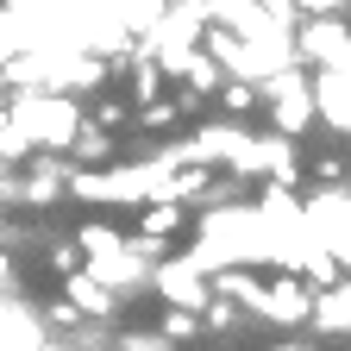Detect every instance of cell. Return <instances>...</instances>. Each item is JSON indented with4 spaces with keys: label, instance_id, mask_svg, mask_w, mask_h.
<instances>
[{
    "label": "cell",
    "instance_id": "6da1fadb",
    "mask_svg": "<svg viewBox=\"0 0 351 351\" xmlns=\"http://www.w3.org/2000/svg\"><path fill=\"white\" fill-rule=\"evenodd\" d=\"M207 25L232 32L270 75L295 69V25H301L295 0H207Z\"/></svg>",
    "mask_w": 351,
    "mask_h": 351
},
{
    "label": "cell",
    "instance_id": "7a4b0ae2",
    "mask_svg": "<svg viewBox=\"0 0 351 351\" xmlns=\"http://www.w3.org/2000/svg\"><path fill=\"white\" fill-rule=\"evenodd\" d=\"M82 119H88L82 101H63V95H13L7 101V125L25 132L32 151H51V157L69 151V138L82 132Z\"/></svg>",
    "mask_w": 351,
    "mask_h": 351
},
{
    "label": "cell",
    "instance_id": "3957f363",
    "mask_svg": "<svg viewBox=\"0 0 351 351\" xmlns=\"http://www.w3.org/2000/svg\"><path fill=\"white\" fill-rule=\"evenodd\" d=\"M257 101L270 107V132H276V138H289V145L301 138L307 125H314V95H307V69H282V75H270Z\"/></svg>",
    "mask_w": 351,
    "mask_h": 351
},
{
    "label": "cell",
    "instance_id": "277c9868",
    "mask_svg": "<svg viewBox=\"0 0 351 351\" xmlns=\"http://www.w3.org/2000/svg\"><path fill=\"white\" fill-rule=\"evenodd\" d=\"M345 38H351V19H339V13H307L295 25V69H307V75L339 69L345 63Z\"/></svg>",
    "mask_w": 351,
    "mask_h": 351
},
{
    "label": "cell",
    "instance_id": "5b68a950",
    "mask_svg": "<svg viewBox=\"0 0 351 351\" xmlns=\"http://www.w3.org/2000/svg\"><path fill=\"white\" fill-rule=\"evenodd\" d=\"M151 289L163 295V307H169V314H195V320H201V307L213 301L207 276L195 270L189 257H176V251H169V257L157 263V270H151Z\"/></svg>",
    "mask_w": 351,
    "mask_h": 351
},
{
    "label": "cell",
    "instance_id": "8992f818",
    "mask_svg": "<svg viewBox=\"0 0 351 351\" xmlns=\"http://www.w3.org/2000/svg\"><path fill=\"white\" fill-rule=\"evenodd\" d=\"M201 57L219 69V82H239V88H257V95H263V82H270V69H263L251 51H245V44L232 38V32H219V25H207L201 32Z\"/></svg>",
    "mask_w": 351,
    "mask_h": 351
},
{
    "label": "cell",
    "instance_id": "52a82bcc",
    "mask_svg": "<svg viewBox=\"0 0 351 351\" xmlns=\"http://www.w3.org/2000/svg\"><path fill=\"white\" fill-rule=\"evenodd\" d=\"M307 289L301 276H270L263 282V307H257V320H270V326H289V332H307Z\"/></svg>",
    "mask_w": 351,
    "mask_h": 351
},
{
    "label": "cell",
    "instance_id": "ba28073f",
    "mask_svg": "<svg viewBox=\"0 0 351 351\" xmlns=\"http://www.w3.org/2000/svg\"><path fill=\"white\" fill-rule=\"evenodd\" d=\"M19 176H25V207H51V201H63V195H69L75 163H69V157H51V151H38Z\"/></svg>",
    "mask_w": 351,
    "mask_h": 351
},
{
    "label": "cell",
    "instance_id": "9c48e42d",
    "mask_svg": "<svg viewBox=\"0 0 351 351\" xmlns=\"http://www.w3.org/2000/svg\"><path fill=\"white\" fill-rule=\"evenodd\" d=\"M51 339H44L38 326V307L25 295H0V351H44Z\"/></svg>",
    "mask_w": 351,
    "mask_h": 351
},
{
    "label": "cell",
    "instance_id": "30bf717a",
    "mask_svg": "<svg viewBox=\"0 0 351 351\" xmlns=\"http://www.w3.org/2000/svg\"><path fill=\"white\" fill-rule=\"evenodd\" d=\"M257 163H263V182L270 189H295L301 182V151L276 132H257Z\"/></svg>",
    "mask_w": 351,
    "mask_h": 351
},
{
    "label": "cell",
    "instance_id": "8fae6325",
    "mask_svg": "<svg viewBox=\"0 0 351 351\" xmlns=\"http://www.w3.org/2000/svg\"><path fill=\"white\" fill-rule=\"evenodd\" d=\"M314 307H307V332H351V276L339 289H320L307 295Z\"/></svg>",
    "mask_w": 351,
    "mask_h": 351
},
{
    "label": "cell",
    "instance_id": "7c38bea8",
    "mask_svg": "<svg viewBox=\"0 0 351 351\" xmlns=\"http://www.w3.org/2000/svg\"><path fill=\"white\" fill-rule=\"evenodd\" d=\"M63 301L75 307L82 320H95V326H107V320L119 314V301H113V295H107L101 282H88L82 270H75V276H63Z\"/></svg>",
    "mask_w": 351,
    "mask_h": 351
},
{
    "label": "cell",
    "instance_id": "4fadbf2b",
    "mask_svg": "<svg viewBox=\"0 0 351 351\" xmlns=\"http://www.w3.org/2000/svg\"><path fill=\"white\" fill-rule=\"evenodd\" d=\"M207 289H213L219 301H232L239 314H257V307H263V276H257V270H219Z\"/></svg>",
    "mask_w": 351,
    "mask_h": 351
},
{
    "label": "cell",
    "instance_id": "5bb4252c",
    "mask_svg": "<svg viewBox=\"0 0 351 351\" xmlns=\"http://www.w3.org/2000/svg\"><path fill=\"white\" fill-rule=\"evenodd\" d=\"M75 169H101L107 157H113V138H107V132H95V125H88L82 119V132H75V138H69V151H63Z\"/></svg>",
    "mask_w": 351,
    "mask_h": 351
},
{
    "label": "cell",
    "instance_id": "9a60e30c",
    "mask_svg": "<svg viewBox=\"0 0 351 351\" xmlns=\"http://www.w3.org/2000/svg\"><path fill=\"white\" fill-rule=\"evenodd\" d=\"M125 75H132V113H138V107H151V101H163V69L151 63V57H132L125 63Z\"/></svg>",
    "mask_w": 351,
    "mask_h": 351
},
{
    "label": "cell",
    "instance_id": "2e32d148",
    "mask_svg": "<svg viewBox=\"0 0 351 351\" xmlns=\"http://www.w3.org/2000/svg\"><path fill=\"white\" fill-rule=\"evenodd\" d=\"M176 75H182V88H189V95H201V101H207V95H219V69H213L201 51H189L182 63H176Z\"/></svg>",
    "mask_w": 351,
    "mask_h": 351
},
{
    "label": "cell",
    "instance_id": "e0dca14e",
    "mask_svg": "<svg viewBox=\"0 0 351 351\" xmlns=\"http://www.w3.org/2000/svg\"><path fill=\"white\" fill-rule=\"evenodd\" d=\"M176 226H189V219H182V207H145V219H138V239L169 245V232H176Z\"/></svg>",
    "mask_w": 351,
    "mask_h": 351
},
{
    "label": "cell",
    "instance_id": "ac0fdd59",
    "mask_svg": "<svg viewBox=\"0 0 351 351\" xmlns=\"http://www.w3.org/2000/svg\"><path fill=\"white\" fill-rule=\"evenodd\" d=\"M125 119H132V107H125L119 95H101V101H95V113H88V125H95V132H107V138H113Z\"/></svg>",
    "mask_w": 351,
    "mask_h": 351
},
{
    "label": "cell",
    "instance_id": "d6986e66",
    "mask_svg": "<svg viewBox=\"0 0 351 351\" xmlns=\"http://www.w3.org/2000/svg\"><path fill=\"white\" fill-rule=\"evenodd\" d=\"M63 351H113V326H95V320H82V326L63 339Z\"/></svg>",
    "mask_w": 351,
    "mask_h": 351
},
{
    "label": "cell",
    "instance_id": "ffe728a7",
    "mask_svg": "<svg viewBox=\"0 0 351 351\" xmlns=\"http://www.w3.org/2000/svg\"><path fill=\"white\" fill-rule=\"evenodd\" d=\"M239 320H245V314H239L232 301H219V295L201 307V332H239Z\"/></svg>",
    "mask_w": 351,
    "mask_h": 351
},
{
    "label": "cell",
    "instance_id": "44dd1931",
    "mask_svg": "<svg viewBox=\"0 0 351 351\" xmlns=\"http://www.w3.org/2000/svg\"><path fill=\"white\" fill-rule=\"evenodd\" d=\"M219 107H226V119L239 125V119H245L251 107H263V101H257V88H239V82H219Z\"/></svg>",
    "mask_w": 351,
    "mask_h": 351
},
{
    "label": "cell",
    "instance_id": "7402d4cb",
    "mask_svg": "<svg viewBox=\"0 0 351 351\" xmlns=\"http://www.w3.org/2000/svg\"><path fill=\"white\" fill-rule=\"evenodd\" d=\"M195 332H201L195 314H169V307H163V320H157V339H163V345H189Z\"/></svg>",
    "mask_w": 351,
    "mask_h": 351
},
{
    "label": "cell",
    "instance_id": "603a6c76",
    "mask_svg": "<svg viewBox=\"0 0 351 351\" xmlns=\"http://www.w3.org/2000/svg\"><path fill=\"white\" fill-rule=\"evenodd\" d=\"M113 351H169V345L157 339V326H132V332L113 326Z\"/></svg>",
    "mask_w": 351,
    "mask_h": 351
},
{
    "label": "cell",
    "instance_id": "cb8c5ba5",
    "mask_svg": "<svg viewBox=\"0 0 351 351\" xmlns=\"http://www.w3.org/2000/svg\"><path fill=\"white\" fill-rule=\"evenodd\" d=\"M132 119H138L145 132H169V125H176V107H169V101H151V107H138Z\"/></svg>",
    "mask_w": 351,
    "mask_h": 351
},
{
    "label": "cell",
    "instance_id": "d4e9b609",
    "mask_svg": "<svg viewBox=\"0 0 351 351\" xmlns=\"http://www.w3.org/2000/svg\"><path fill=\"white\" fill-rule=\"evenodd\" d=\"M51 270H57V276H75V270H82L75 239H57V245H51Z\"/></svg>",
    "mask_w": 351,
    "mask_h": 351
},
{
    "label": "cell",
    "instance_id": "484cf974",
    "mask_svg": "<svg viewBox=\"0 0 351 351\" xmlns=\"http://www.w3.org/2000/svg\"><path fill=\"white\" fill-rule=\"evenodd\" d=\"M7 207H25V176L19 169H0V213Z\"/></svg>",
    "mask_w": 351,
    "mask_h": 351
},
{
    "label": "cell",
    "instance_id": "4316f807",
    "mask_svg": "<svg viewBox=\"0 0 351 351\" xmlns=\"http://www.w3.org/2000/svg\"><path fill=\"white\" fill-rule=\"evenodd\" d=\"M314 176H320V189H345V163H339V157H320Z\"/></svg>",
    "mask_w": 351,
    "mask_h": 351
},
{
    "label": "cell",
    "instance_id": "83f0119b",
    "mask_svg": "<svg viewBox=\"0 0 351 351\" xmlns=\"http://www.w3.org/2000/svg\"><path fill=\"white\" fill-rule=\"evenodd\" d=\"M169 107H176V119H189V113H201L207 101H201V95H189V88H176V95H169Z\"/></svg>",
    "mask_w": 351,
    "mask_h": 351
},
{
    "label": "cell",
    "instance_id": "f1b7e54d",
    "mask_svg": "<svg viewBox=\"0 0 351 351\" xmlns=\"http://www.w3.org/2000/svg\"><path fill=\"white\" fill-rule=\"evenodd\" d=\"M270 351H314V345H307V339H289V345H270Z\"/></svg>",
    "mask_w": 351,
    "mask_h": 351
},
{
    "label": "cell",
    "instance_id": "f546056e",
    "mask_svg": "<svg viewBox=\"0 0 351 351\" xmlns=\"http://www.w3.org/2000/svg\"><path fill=\"white\" fill-rule=\"evenodd\" d=\"M7 101H13V88H7V75H0V113H7Z\"/></svg>",
    "mask_w": 351,
    "mask_h": 351
},
{
    "label": "cell",
    "instance_id": "4dcf8cb0",
    "mask_svg": "<svg viewBox=\"0 0 351 351\" xmlns=\"http://www.w3.org/2000/svg\"><path fill=\"white\" fill-rule=\"evenodd\" d=\"M345 63H351V38H345Z\"/></svg>",
    "mask_w": 351,
    "mask_h": 351
},
{
    "label": "cell",
    "instance_id": "1f68e13d",
    "mask_svg": "<svg viewBox=\"0 0 351 351\" xmlns=\"http://www.w3.org/2000/svg\"><path fill=\"white\" fill-rule=\"evenodd\" d=\"M0 125H7V113H0Z\"/></svg>",
    "mask_w": 351,
    "mask_h": 351
}]
</instances>
